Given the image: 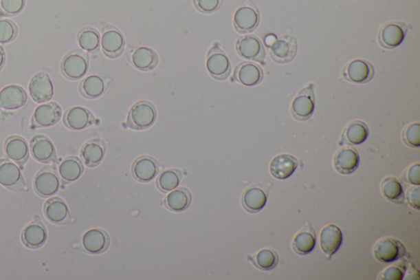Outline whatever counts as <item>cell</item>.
Returning <instances> with one entry per match:
<instances>
[{"mask_svg": "<svg viewBox=\"0 0 420 280\" xmlns=\"http://www.w3.org/2000/svg\"><path fill=\"white\" fill-rule=\"evenodd\" d=\"M90 58L82 50H75L65 55L61 63V72L67 79L78 80L86 76Z\"/></svg>", "mask_w": 420, "mask_h": 280, "instance_id": "cell-1", "label": "cell"}, {"mask_svg": "<svg viewBox=\"0 0 420 280\" xmlns=\"http://www.w3.org/2000/svg\"><path fill=\"white\" fill-rule=\"evenodd\" d=\"M156 118L155 105L147 100H142L131 106L126 124L131 129L145 130L155 124Z\"/></svg>", "mask_w": 420, "mask_h": 280, "instance_id": "cell-2", "label": "cell"}, {"mask_svg": "<svg viewBox=\"0 0 420 280\" xmlns=\"http://www.w3.org/2000/svg\"><path fill=\"white\" fill-rule=\"evenodd\" d=\"M373 257L384 264L395 262L407 255L404 244L395 237H384L377 241L373 248Z\"/></svg>", "mask_w": 420, "mask_h": 280, "instance_id": "cell-3", "label": "cell"}, {"mask_svg": "<svg viewBox=\"0 0 420 280\" xmlns=\"http://www.w3.org/2000/svg\"><path fill=\"white\" fill-rule=\"evenodd\" d=\"M34 189L41 197H51L60 189V180L54 165H47L41 169L34 178Z\"/></svg>", "mask_w": 420, "mask_h": 280, "instance_id": "cell-4", "label": "cell"}, {"mask_svg": "<svg viewBox=\"0 0 420 280\" xmlns=\"http://www.w3.org/2000/svg\"><path fill=\"white\" fill-rule=\"evenodd\" d=\"M260 20V12L257 7L250 0H245L233 16V25L236 32L247 34L254 32L258 28Z\"/></svg>", "mask_w": 420, "mask_h": 280, "instance_id": "cell-5", "label": "cell"}, {"mask_svg": "<svg viewBox=\"0 0 420 280\" xmlns=\"http://www.w3.org/2000/svg\"><path fill=\"white\" fill-rule=\"evenodd\" d=\"M315 108V92H313V85L311 83L300 90L292 101L291 116L297 121H307L312 116Z\"/></svg>", "mask_w": 420, "mask_h": 280, "instance_id": "cell-6", "label": "cell"}, {"mask_svg": "<svg viewBox=\"0 0 420 280\" xmlns=\"http://www.w3.org/2000/svg\"><path fill=\"white\" fill-rule=\"evenodd\" d=\"M206 69L212 78L218 80H226L232 72L230 59L223 50L214 45L208 52Z\"/></svg>", "mask_w": 420, "mask_h": 280, "instance_id": "cell-7", "label": "cell"}, {"mask_svg": "<svg viewBox=\"0 0 420 280\" xmlns=\"http://www.w3.org/2000/svg\"><path fill=\"white\" fill-rule=\"evenodd\" d=\"M0 184L12 192L27 189L20 168L10 159L0 160Z\"/></svg>", "mask_w": 420, "mask_h": 280, "instance_id": "cell-8", "label": "cell"}, {"mask_svg": "<svg viewBox=\"0 0 420 280\" xmlns=\"http://www.w3.org/2000/svg\"><path fill=\"white\" fill-rule=\"evenodd\" d=\"M102 50L110 58L120 57L124 53L126 41L124 36L112 25H105L100 38Z\"/></svg>", "mask_w": 420, "mask_h": 280, "instance_id": "cell-9", "label": "cell"}, {"mask_svg": "<svg viewBox=\"0 0 420 280\" xmlns=\"http://www.w3.org/2000/svg\"><path fill=\"white\" fill-rule=\"evenodd\" d=\"M126 57L135 69L144 72L155 69L159 63L158 54L146 46H130Z\"/></svg>", "mask_w": 420, "mask_h": 280, "instance_id": "cell-10", "label": "cell"}, {"mask_svg": "<svg viewBox=\"0 0 420 280\" xmlns=\"http://www.w3.org/2000/svg\"><path fill=\"white\" fill-rule=\"evenodd\" d=\"M343 78L356 84L370 83L375 76V69L371 63L364 59H354L348 63L342 70Z\"/></svg>", "mask_w": 420, "mask_h": 280, "instance_id": "cell-11", "label": "cell"}, {"mask_svg": "<svg viewBox=\"0 0 420 280\" xmlns=\"http://www.w3.org/2000/svg\"><path fill=\"white\" fill-rule=\"evenodd\" d=\"M62 114L60 105L56 102L42 104L33 112L32 127L33 129L52 127L61 120Z\"/></svg>", "mask_w": 420, "mask_h": 280, "instance_id": "cell-12", "label": "cell"}, {"mask_svg": "<svg viewBox=\"0 0 420 280\" xmlns=\"http://www.w3.org/2000/svg\"><path fill=\"white\" fill-rule=\"evenodd\" d=\"M236 50L241 58L248 61L264 63L265 61V50L262 42L258 37L253 35L241 36L236 41Z\"/></svg>", "mask_w": 420, "mask_h": 280, "instance_id": "cell-13", "label": "cell"}, {"mask_svg": "<svg viewBox=\"0 0 420 280\" xmlns=\"http://www.w3.org/2000/svg\"><path fill=\"white\" fill-rule=\"evenodd\" d=\"M408 27L401 22H391L384 25L379 33V42L382 47L393 50L404 41Z\"/></svg>", "mask_w": 420, "mask_h": 280, "instance_id": "cell-14", "label": "cell"}, {"mask_svg": "<svg viewBox=\"0 0 420 280\" xmlns=\"http://www.w3.org/2000/svg\"><path fill=\"white\" fill-rule=\"evenodd\" d=\"M28 90L33 100L38 104H43L52 100L54 85L48 74L40 72L30 80Z\"/></svg>", "mask_w": 420, "mask_h": 280, "instance_id": "cell-15", "label": "cell"}, {"mask_svg": "<svg viewBox=\"0 0 420 280\" xmlns=\"http://www.w3.org/2000/svg\"><path fill=\"white\" fill-rule=\"evenodd\" d=\"M297 41L295 37L285 35L270 45V56L277 63H289L296 58Z\"/></svg>", "mask_w": 420, "mask_h": 280, "instance_id": "cell-16", "label": "cell"}, {"mask_svg": "<svg viewBox=\"0 0 420 280\" xmlns=\"http://www.w3.org/2000/svg\"><path fill=\"white\" fill-rule=\"evenodd\" d=\"M33 158L38 162L50 164L57 162V153L54 143L44 135H37L30 142Z\"/></svg>", "mask_w": 420, "mask_h": 280, "instance_id": "cell-17", "label": "cell"}, {"mask_svg": "<svg viewBox=\"0 0 420 280\" xmlns=\"http://www.w3.org/2000/svg\"><path fill=\"white\" fill-rule=\"evenodd\" d=\"M95 122L96 118L90 110L82 106H74L67 109L63 116V124L74 131L86 129Z\"/></svg>", "mask_w": 420, "mask_h": 280, "instance_id": "cell-18", "label": "cell"}, {"mask_svg": "<svg viewBox=\"0 0 420 280\" xmlns=\"http://www.w3.org/2000/svg\"><path fill=\"white\" fill-rule=\"evenodd\" d=\"M359 164L360 155L353 147H343L334 155L333 166L341 175H351L357 169Z\"/></svg>", "mask_w": 420, "mask_h": 280, "instance_id": "cell-19", "label": "cell"}, {"mask_svg": "<svg viewBox=\"0 0 420 280\" xmlns=\"http://www.w3.org/2000/svg\"><path fill=\"white\" fill-rule=\"evenodd\" d=\"M27 94L19 85H8L0 91V108L4 110H16L27 104Z\"/></svg>", "mask_w": 420, "mask_h": 280, "instance_id": "cell-20", "label": "cell"}, {"mask_svg": "<svg viewBox=\"0 0 420 280\" xmlns=\"http://www.w3.org/2000/svg\"><path fill=\"white\" fill-rule=\"evenodd\" d=\"M269 189L261 184L253 185L245 191L241 202L244 209L250 213H257L263 210L268 199Z\"/></svg>", "mask_w": 420, "mask_h": 280, "instance_id": "cell-21", "label": "cell"}, {"mask_svg": "<svg viewBox=\"0 0 420 280\" xmlns=\"http://www.w3.org/2000/svg\"><path fill=\"white\" fill-rule=\"evenodd\" d=\"M342 241V230L335 224H331L322 228L320 235V247L329 260L341 248Z\"/></svg>", "mask_w": 420, "mask_h": 280, "instance_id": "cell-22", "label": "cell"}, {"mask_svg": "<svg viewBox=\"0 0 420 280\" xmlns=\"http://www.w3.org/2000/svg\"><path fill=\"white\" fill-rule=\"evenodd\" d=\"M233 76L236 82L243 86L254 87L262 82L264 72L256 63L245 61L236 67Z\"/></svg>", "mask_w": 420, "mask_h": 280, "instance_id": "cell-23", "label": "cell"}, {"mask_svg": "<svg viewBox=\"0 0 420 280\" xmlns=\"http://www.w3.org/2000/svg\"><path fill=\"white\" fill-rule=\"evenodd\" d=\"M48 233L41 219H36L25 227L22 233V241L25 247L38 249L47 241Z\"/></svg>", "mask_w": 420, "mask_h": 280, "instance_id": "cell-24", "label": "cell"}, {"mask_svg": "<svg viewBox=\"0 0 420 280\" xmlns=\"http://www.w3.org/2000/svg\"><path fill=\"white\" fill-rule=\"evenodd\" d=\"M44 215L50 223L63 226L71 220L69 206L63 199L59 197L49 198L44 205Z\"/></svg>", "mask_w": 420, "mask_h": 280, "instance_id": "cell-25", "label": "cell"}, {"mask_svg": "<svg viewBox=\"0 0 420 280\" xmlns=\"http://www.w3.org/2000/svg\"><path fill=\"white\" fill-rule=\"evenodd\" d=\"M159 171L158 161L151 156L143 155L134 161L131 173L139 182H148L154 180Z\"/></svg>", "mask_w": 420, "mask_h": 280, "instance_id": "cell-26", "label": "cell"}, {"mask_svg": "<svg viewBox=\"0 0 420 280\" xmlns=\"http://www.w3.org/2000/svg\"><path fill=\"white\" fill-rule=\"evenodd\" d=\"M110 237L103 229L92 228L85 233L82 239V248L88 253L100 254L109 247Z\"/></svg>", "mask_w": 420, "mask_h": 280, "instance_id": "cell-27", "label": "cell"}, {"mask_svg": "<svg viewBox=\"0 0 420 280\" xmlns=\"http://www.w3.org/2000/svg\"><path fill=\"white\" fill-rule=\"evenodd\" d=\"M298 165L299 160L295 156L283 154L274 157L271 161L269 171L277 180H287L294 175Z\"/></svg>", "mask_w": 420, "mask_h": 280, "instance_id": "cell-28", "label": "cell"}, {"mask_svg": "<svg viewBox=\"0 0 420 280\" xmlns=\"http://www.w3.org/2000/svg\"><path fill=\"white\" fill-rule=\"evenodd\" d=\"M3 148L8 158L21 166H23L29 159L28 144L19 136H11L7 138Z\"/></svg>", "mask_w": 420, "mask_h": 280, "instance_id": "cell-29", "label": "cell"}, {"mask_svg": "<svg viewBox=\"0 0 420 280\" xmlns=\"http://www.w3.org/2000/svg\"><path fill=\"white\" fill-rule=\"evenodd\" d=\"M316 246V233L311 224L305 226L296 233L291 241V248L294 252L305 256L311 253Z\"/></svg>", "mask_w": 420, "mask_h": 280, "instance_id": "cell-30", "label": "cell"}, {"mask_svg": "<svg viewBox=\"0 0 420 280\" xmlns=\"http://www.w3.org/2000/svg\"><path fill=\"white\" fill-rule=\"evenodd\" d=\"M106 153V144L104 140L91 139L85 143L80 150V158L88 167H96L103 160Z\"/></svg>", "mask_w": 420, "mask_h": 280, "instance_id": "cell-31", "label": "cell"}, {"mask_svg": "<svg viewBox=\"0 0 420 280\" xmlns=\"http://www.w3.org/2000/svg\"><path fill=\"white\" fill-rule=\"evenodd\" d=\"M368 127L366 122L355 120L350 122L343 130L339 145L358 146L366 141Z\"/></svg>", "mask_w": 420, "mask_h": 280, "instance_id": "cell-32", "label": "cell"}, {"mask_svg": "<svg viewBox=\"0 0 420 280\" xmlns=\"http://www.w3.org/2000/svg\"><path fill=\"white\" fill-rule=\"evenodd\" d=\"M108 89V80L99 75H90L80 83V95L87 99H97L103 96Z\"/></svg>", "mask_w": 420, "mask_h": 280, "instance_id": "cell-33", "label": "cell"}, {"mask_svg": "<svg viewBox=\"0 0 420 280\" xmlns=\"http://www.w3.org/2000/svg\"><path fill=\"white\" fill-rule=\"evenodd\" d=\"M83 172L82 160L76 156L67 157L58 166L59 176L66 184L78 180L82 175Z\"/></svg>", "mask_w": 420, "mask_h": 280, "instance_id": "cell-34", "label": "cell"}, {"mask_svg": "<svg viewBox=\"0 0 420 280\" xmlns=\"http://www.w3.org/2000/svg\"><path fill=\"white\" fill-rule=\"evenodd\" d=\"M381 193L388 201L394 204H403L405 202L404 191L401 182L397 177L388 176L381 182Z\"/></svg>", "mask_w": 420, "mask_h": 280, "instance_id": "cell-35", "label": "cell"}, {"mask_svg": "<svg viewBox=\"0 0 420 280\" xmlns=\"http://www.w3.org/2000/svg\"><path fill=\"white\" fill-rule=\"evenodd\" d=\"M192 202V194L185 188L173 190L168 195L165 204L169 210L175 212L186 211Z\"/></svg>", "mask_w": 420, "mask_h": 280, "instance_id": "cell-36", "label": "cell"}, {"mask_svg": "<svg viewBox=\"0 0 420 280\" xmlns=\"http://www.w3.org/2000/svg\"><path fill=\"white\" fill-rule=\"evenodd\" d=\"M78 42L80 48L91 54L98 52L100 46V35L96 29L84 28L78 34Z\"/></svg>", "mask_w": 420, "mask_h": 280, "instance_id": "cell-37", "label": "cell"}, {"mask_svg": "<svg viewBox=\"0 0 420 280\" xmlns=\"http://www.w3.org/2000/svg\"><path fill=\"white\" fill-rule=\"evenodd\" d=\"M253 264L257 268L269 271L275 268L278 266L279 261L278 254L273 249L265 248L258 252L254 257L250 258Z\"/></svg>", "mask_w": 420, "mask_h": 280, "instance_id": "cell-38", "label": "cell"}, {"mask_svg": "<svg viewBox=\"0 0 420 280\" xmlns=\"http://www.w3.org/2000/svg\"><path fill=\"white\" fill-rule=\"evenodd\" d=\"M182 175L177 169H167L160 173L157 178V186L164 193L170 192L176 189L181 184Z\"/></svg>", "mask_w": 420, "mask_h": 280, "instance_id": "cell-39", "label": "cell"}, {"mask_svg": "<svg viewBox=\"0 0 420 280\" xmlns=\"http://www.w3.org/2000/svg\"><path fill=\"white\" fill-rule=\"evenodd\" d=\"M19 29L11 20L0 19V44L11 43L18 36Z\"/></svg>", "mask_w": 420, "mask_h": 280, "instance_id": "cell-40", "label": "cell"}, {"mask_svg": "<svg viewBox=\"0 0 420 280\" xmlns=\"http://www.w3.org/2000/svg\"><path fill=\"white\" fill-rule=\"evenodd\" d=\"M402 141L406 146L412 148L420 147V124L413 122L405 127L402 131Z\"/></svg>", "mask_w": 420, "mask_h": 280, "instance_id": "cell-41", "label": "cell"}, {"mask_svg": "<svg viewBox=\"0 0 420 280\" xmlns=\"http://www.w3.org/2000/svg\"><path fill=\"white\" fill-rule=\"evenodd\" d=\"M25 0H0V15L12 17L24 10Z\"/></svg>", "mask_w": 420, "mask_h": 280, "instance_id": "cell-42", "label": "cell"}, {"mask_svg": "<svg viewBox=\"0 0 420 280\" xmlns=\"http://www.w3.org/2000/svg\"><path fill=\"white\" fill-rule=\"evenodd\" d=\"M406 261L402 260L397 264L388 267L379 275V279L401 280L404 279L406 271Z\"/></svg>", "mask_w": 420, "mask_h": 280, "instance_id": "cell-43", "label": "cell"}, {"mask_svg": "<svg viewBox=\"0 0 420 280\" xmlns=\"http://www.w3.org/2000/svg\"><path fill=\"white\" fill-rule=\"evenodd\" d=\"M197 10L203 14H213L222 6L223 0H193Z\"/></svg>", "mask_w": 420, "mask_h": 280, "instance_id": "cell-44", "label": "cell"}, {"mask_svg": "<svg viewBox=\"0 0 420 280\" xmlns=\"http://www.w3.org/2000/svg\"><path fill=\"white\" fill-rule=\"evenodd\" d=\"M401 180L414 186L420 185V164L417 163L411 165L403 173Z\"/></svg>", "mask_w": 420, "mask_h": 280, "instance_id": "cell-45", "label": "cell"}, {"mask_svg": "<svg viewBox=\"0 0 420 280\" xmlns=\"http://www.w3.org/2000/svg\"><path fill=\"white\" fill-rule=\"evenodd\" d=\"M420 189L419 186H410L407 190L406 198L408 205L414 209L419 211L420 209Z\"/></svg>", "mask_w": 420, "mask_h": 280, "instance_id": "cell-46", "label": "cell"}, {"mask_svg": "<svg viewBox=\"0 0 420 280\" xmlns=\"http://www.w3.org/2000/svg\"><path fill=\"white\" fill-rule=\"evenodd\" d=\"M415 277H417L419 279V271L415 269L412 266H410L409 270H406L404 279H417Z\"/></svg>", "mask_w": 420, "mask_h": 280, "instance_id": "cell-47", "label": "cell"}, {"mask_svg": "<svg viewBox=\"0 0 420 280\" xmlns=\"http://www.w3.org/2000/svg\"><path fill=\"white\" fill-rule=\"evenodd\" d=\"M6 61V54L3 46L0 45V71L3 69Z\"/></svg>", "mask_w": 420, "mask_h": 280, "instance_id": "cell-48", "label": "cell"}]
</instances>
